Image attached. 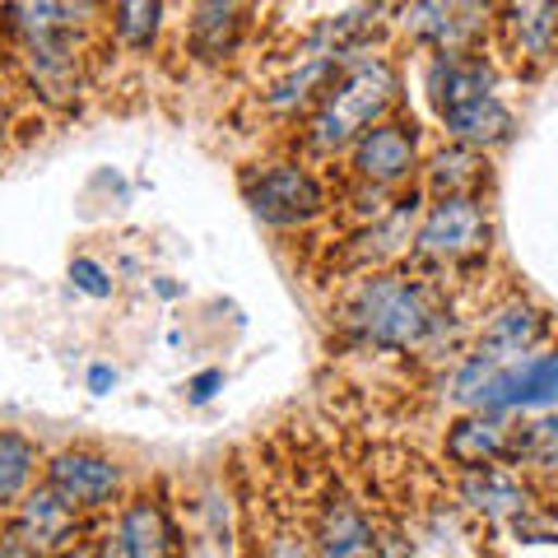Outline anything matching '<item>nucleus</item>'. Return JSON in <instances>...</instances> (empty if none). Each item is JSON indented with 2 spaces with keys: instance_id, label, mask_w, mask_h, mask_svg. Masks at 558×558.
<instances>
[{
  "instance_id": "nucleus-4",
  "label": "nucleus",
  "mask_w": 558,
  "mask_h": 558,
  "mask_svg": "<svg viewBox=\"0 0 558 558\" xmlns=\"http://www.w3.org/2000/svg\"><path fill=\"white\" fill-rule=\"evenodd\" d=\"M247 205L256 209V219L275 223V229H299L326 209V191L299 163H270L247 178Z\"/></svg>"
},
{
  "instance_id": "nucleus-2",
  "label": "nucleus",
  "mask_w": 558,
  "mask_h": 558,
  "mask_svg": "<svg viewBox=\"0 0 558 558\" xmlns=\"http://www.w3.org/2000/svg\"><path fill=\"white\" fill-rule=\"evenodd\" d=\"M340 322L377 349H418L438 330V303L410 275H368L349 289Z\"/></svg>"
},
{
  "instance_id": "nucleus-3",
  "label": "nucleus",
  "mask_w": 558,
  "mask_h": 558,
  "mask_svg": "<svg viewBox=\"0 0 558 558\" xmlns=\"http://www.w3.org/2000/svg\"><path fill=\"white\" fill-rule=\"evenodd\" d=\"M488 252V215L480 209L475 196H451L433 201L414 233V256L418 260H438V266H461Z\"/></svg>"
},
{
  "instance_id": "nucleus-11",
  "label": "nucleus",
  "mask_w": 558,
  "mask_h": 558,
  "mask_svg": "<svg viewBox=\"0 0 558 558\" xmlns=\"http://www.w3.org/2000/svg\"><path fill=\"white\" fill-rule=\"evenodd\" d=\"M498 28L517 65H545L558 57V5H508Z\"/></svg>"
},
{
  "instance_id": "nucleus-15",
  "label": "nucleus",
  "mask_w": 558,
  "mask_h": 558,
  "mask_svg": "<svg viewBox=\"0 0 558 558\" xmlns=\"http://www.w3.org/2000/svg\"><path fill=\"white\" fill-rule=\"evenodd\" d=\"M461 14H465L461 5H410L400 24H405V33H414L418 43H428L438 57H461L480 33V20H461Z\"/></svg>"
},
{
  "instance_id": "nucleus-10",
  "label": "nucleus",
  "mask_w": 558,
  "mask_h": 558,
  "mask_svg": "<svg viewBox=\"0 0 558 558\" xmlns=\"http://www.w3.org/2000/svg\"><path fill=\"white\" fill-rule=\"evenodd\" d=\"M512 451H517V438L494 414H470L461 424H451V433H447V461L465 470V475L494 470L502 457H512Z\"/></svg>"
},
{
  "instance_id": "nucleus-26",
  "label": "nucleus",
  "mask_w": 558,
  "mask_h": 558,
  "mask_svg": "<svg viewBox=\"0 0 558 558\" xmlns=\"http://www.w3.org/2000/svg\"><path fill=\"white\" fill-rule=\"evenodd\" d=\"M0 558H43V554L33 549V545H24L14 531H5V539H0Z\"/></svg>"
},
{
  "instance_id": "nucleus-23",
  "label": "nucleus",
  "mask_w": 558,
  "mask_h": 558,
  "mask_svg": "<svg viewBox=\"0 0 558 558\" xmlns=\"http://www.w3.org/2000/svg\"><path fill=\"white\" fill-rule=\"evenodd\" d=\"M256 558H317L312 554V539L293 526H270L266 531V545H260Z\"/></svg>"
},
{
  "instance_id": "nucleus-28",
  "label": "nucleus",
  "mask_w": 558,
  "mask_h": 558,
  "mask_svg": "<svg viewBox=\"0 0 558 558\" xmlns=\"http://www.w3.org/2000/svg\"><path fill=\"white\" fill-rule=\"evenodd\" d=\"M61 558H102V549L98 545H75V549L61 554Z\"/></svg>"
},
{
  "instance_id": "nucleus-20",
  "label": "nucleus",
  "mask_w": 558,
  "mask_h": 558,
  "mask_svg": "<svg viewBox=\"0 0 558 558\" xmlns=\"http://www.w3.org/2000/svg\"><path fill=\"white\" fill-rule=\"evenodd\" d=\"M558 400V354L531 359L517 368V400L512 405H549Z\"/></svg>"
},
{
  "instance_id": "nucleus-31",
  "label": "nucleus",
  "mask_w": 558,
  "mask_h": 558,
  "mask_svg": "<svg viewBox=\"0 0 558 558\" xmlns=\"http://www.w3.org/2000/svg\"><path fill=\"white\" fill-rule=\"evenodd\" d=\"M0 28H5V24H0Z\"/></svg>"
},
{
  "instance_id": "nucleus-13",
  "label": "nucleus",
  "mask_w": 558,
  "mask_h": 558,
  "mask_svg": "<svg viewBox=\"0 0 558 558\" xmlns=\"http://www.w3.org/2000/svg\"><path fill=\"white\" fill-rule=\"evenodd\" d=\"M438 117H442L447 135L457 140L461 149H494V145H502V140L512 135V112H508V102L494 98V94L465 98V102H457V108H447V112H438Z\"/></svg>"
},
{
  "instance_id": "nucleus-12",
  "label": "nucleus",
  "mask_w": 558,
  "mask_h": 558,
  "mask_svg": "<svg viewBox=\"0 0 558 558\" xmlns=\"http://www.w3.org/2000/svg\"><path fill=\"white\" fill-rule=\"evenodd\" d=\"M539 336H545V317H539L531 303H508V307H498L494 317H488L475 354L488 359V363H498V368H512V363H521V354H526Z\"/></svg>"
},
{
  "instance_id": "nucleus-16",
  "label": "nucleus",
  "mask_w": 558,
  "mask_h": 558,
  "mask_svg": "<svg viewBox=\"0 0 558 558\" xmlns=\"http://www.w3.org/2000/svg\"><path fill=\"white\" fill-rule=\"evenodd\" d=\"M461 494H465L470 508L484 512L488 521H517V517L531 512L526 484L517 475H508V470H475V475H465Z\"/></svg>"
},
{
  "instance_id": "nucleus-25",
  "label": "nucleus",
  "mask_w": 558,
  "mask_h": 558,
  "mask_svg": "<svg viewBox=\"0 0 558 558\" xmlns=\"http://www.w3.org/2000/svg\"><path fill=\"white\" fill-rule=\"evenodd\" d=\"M219 387H223V373H215V368H209V373H201L196 381H191V400H196V405H205V400L215 396Z\"/></svg>"
},
{
  "instance_id": "nucleus-24",
  "label": "nucleus",
  "mask_w": 558,
  "mask_h": 558,
  "mask_svg": "<svg viewBox=\"0 0 558 558\" xmlns=\"http://www.w3.org/2000/svg\"><path fill=\"white\" fill-rule=\"evenodd\" d=\"M70 279H75V289H84L89 299H112V275L102 270L94 256H75V260H70Z\"/></svg>"
},
{
  "instance_id": "nucleus-22",
  "label": "nucleus",
  "mask_w": 558,
  "mask_h": 558,
  "mask_svg": "<svg viewBox=\"0 0 558 558\" xmlns=\"http://www.w3.org/2000/svg\"><path fill=\"white\" fill-rule=\"evenodd\" d=\"M517 457H526L539 470H558V414L539 418L517 438Z\"/></svg>"
},
{
  "instance_id": "nucleus-8",
  "label": "nucleus",
  "mask_w": 558,
  "mask_h": 558,
  "mask_svg": "<svg viewBox=\"0 0 558 558\" xmlns=\"http://www.w3.org/2000/svg\"><path fill=\"white\" fill-rule=\"evenodd\" d=\"M47 484L70 502L75 512H98L108 508L121 488V470L112 457H98V451H61L47 465Z\"/></svg>"
},
{
  "instance_id": "nucleus-5",
  "label": "nucleus",
  "mask_w": 558,
  "mask_h": 558,
  "mask_svg": "<svg viewBox=\"0 0 558 558\" xmlns=\"http://www.w3.org/2000/svg\"><path fill=\"white\" fill-rule=\"evenodd\" d=\"M102 558H178V526L159 498H135L117 512Z\"/></svg>"
},
{
  "instance_id": "nucleus-17",
  "label": "nucleus",
  "mask_w": 558,
  "mask_h": 558,
  "mask_svg": "<svg viewBox=\"0 0 558 558\" xmlns=\"http://www.w3.org/2000/svg\"><path fill=\"white\" fill-rule=\"evenodd\" d=\"M247 10L238 5H196L191 10V28H186V43L196 51L201 61H229L238 51V38L247 20H242Z\"/></svg>"
},
{
  "instance_id": "nucleus-21",
  "label": "nucleus",
  "mask_w": 558,
  "mask_h": 558,
  "mask_svg": "<svg viewBox=\"0 0 558 558\" xmlns=\"http://www.w3.org/2000/svg\"><path fill=\"white\" fill-rule=\"evenodd\" d=\"M159 20H163V5H112V33L135 51H145L154 43Z\"/></svg>"
},
{
  "instance_id": "nucleus-1",
  "label": "nucleus",
  "mask_w": 558,
  "mask_h": 558,
  "mask_svg": "<svg viewBox=\"0 0 558 558\" xmlns=\"http://www.w3.org/2000/svg\"><path fill=\"white\" fill-rule=\"evenodd\" d=\"M396 94H400V75H396L391 61L363 57V51H344L322 102H317V112L307 121L312 149L317 154L354 149L373 126H381V117L391 112Z\"/></svg>"
},
{
  "instance_id": "nucleus-7",
  "label": "nucleus",
  "mask_w": 558,
  "mask_h": 558,
  "mask_svg": "<svg viewBox=\"0 0 558 558\" xmlns=\"http://www.w3.org/2000/svg\"><path fill=\"white\" fill-rule=\"evenodd\" d=\"M418 163L414 121H381L354 145V172L363 186H400Z\"/></svg>"
},
{
  "instance_id": "nucleus-30",
  "label": "nucleus",
  "mask_w": 558,
  "mask_h": 558,
  "mask_svg": "<svg viewBox=\"0 0 558 558\" xmlns=\"http://www.w3.org/2000/svg\"><path fill=\"white\" fill-rule=\"evenodd\" d=\"M5 531H10V517H5V508H0V539H5Z\"/></svg>"
},
{
  "instance_id": "nucleus-27",
  "label": "nucleus",
  "mask_w": 558,
  "mask_h": 558,
  "mask_svg": "<svg viewBox=\"0 0 558 558\" xmlns=\"http://www.w3.org/2000/svg\"><path fill=\"white\" fill-rule=\"evenodd\" d=\"M112 381H117V373L108 368V363H98V368L89 373V387H94V391H108V387H112Z\"/></svg>"
},
{
  "instance_id": "nucleus-14",
  "label": "nucleus",
  "mask_w": 558,
  "mask_h": 558,
  "mask_svg": "<svg viewBox=\"0 0 558 558\" xmlns=\"http://www.w3.org/2000/svg\"><path fill=\"white\" fill-rule=\"evenodd\" d=\"M428 94H433V108L447 112V108H457V102H465V98L494 94V70H488V61H480L475 51H461V57H433Z\"/></svg>"
},
{
  "instance_id": "nucleus-6",
  "label": "nucleus",
  "mask_w": 558,
  "mask_h": 558,
  "mask_svg": "<svg viewBox=\"0 0 558 558\" xmlns=\"http://www.w3.org/2000/svg\"><path fill=\"white\" fill-rule=\"evenodd\" d=\"M10 531L33 545L43 558L47 554H70L75 549V535H80V512L51 488L47 480L33 488V494L10 512Z\"/></svg>"
},
{
  "instance_id": "nucleus-9",
  "label": "nucleus",
  "mask_w": 558,
  "mask_h": 558,
  "mask_svg": "<svg viewBox=\"0 0 558 558\" xmlns=\"http://www.w3.org/2000/svg\"><path fill=\"white\" fill-rule=\"evenodd\" d=\"M312 554L317 558H381V539L373 531V521L359 512V502H349L344 494H330L317 521H312Z\"/></svg>"
},
{
  "instance_id": "nucleus-18",
  "label": "nucleus",
  "mask_w": 558,
  "mask_h": 558,
  "mask_svg": "<svg viewBox=\"0 0 558 558\" xmlns=\"http://www.w3.org/2000/svg\"><path fill=\"white\" fill-rule=\"evenodd\" d=\"M38 447H33V438H24V433L14 428H0V508H20V502L38 488Z\"/></svg>"
},
{
  "instance_id": "nucleus-29",
  "label": "nucleus",
  "mask_w": 558,
  "mask_h": 558,
  "mask_svg": "<svg viewBox=\"0 0 558 558\" xmlns=\"http://www.w3.org/2000/svg\"><path fill=\"white\" fill-rule=\"evenodd\" d=\"M5 131H10V98L0 94V140H5Z\"/></svg>"
},
{
  "instance_id": "nucleus-19",
  "label": "nucleus",
  "mask_w": 558,
  "mask_h": 558,
  "mask_svg": "<svg viewBox=\"0 0 558 558\" xmlns=\"http://www.w3.org/2000/svg\"><path fill=\"white\" fill-rule=\"evenodd\" d=\"M484 186V168H480V154L475 149H442L438 159L428 168V191L438 201H451V196H475Z\"/></svg>"
}]
</instances>
